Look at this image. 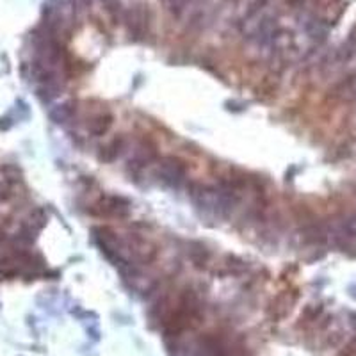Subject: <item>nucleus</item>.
I'll use <instances>...</instances> for the list:
<instances>
[{"instance_id":"nucleus-1","label":"nucleus","mask_w":356,"mask_h":356,"mask_svg":"<svg viewBox=\"0 0 356 356\" xmlns=\"http://www.w3.org/2000/svg\"><path fill=\"white\" fill-rule=\"evenodd\" d=\"M91 212L102 216V218H125L130 212V205L127 200L120 198V196L106 195L93 203Z\"/></svg>"},{"instance_id":"nucleus-2","label":"nucleus","mask_w":356,"mask_h":356,"mask_svg":"<svg viewBox=\"0 0 356 356\" xmlns=\"http://www.w3.org/2000/svg\"><path fill=\"white\" fill-rule=\"evenodd\" d=\"M186 166L178 159L168 157L159 162V175H161L162 182L170 184V186H180L186 180Z\"/></svg>"},{"instance_id":"nucleus-3","label":"nucleus","mask_w":356,"mask_h":356,"mask_svg":"<svg viewBox=\"0 0 356 356\" xmlns=\"http://www.w3.org/2000/svg\"><path fill=\"white\" fill-rule=\"evenodd\" d=\"M113 125V114L107 109H100L88 118V130L95 136H104Z\"/></svg>"},{"instance_id":"nucleus-4","label":"nucleus","mask_w":356,"mask_h":356,"mask_svg":"<svg viewBox=\"0 0 356 356\" xmlns=\"http://www.w3.org/2000/svg\"><path fill=\"white\" fill-rule=\"evenodd\" d=\"M123 146H125V141L123 138H114L107 143L106 146H102V152H100V159L104 162H113L120 157L122 154Z\"/></svg>"}]
</instances>
